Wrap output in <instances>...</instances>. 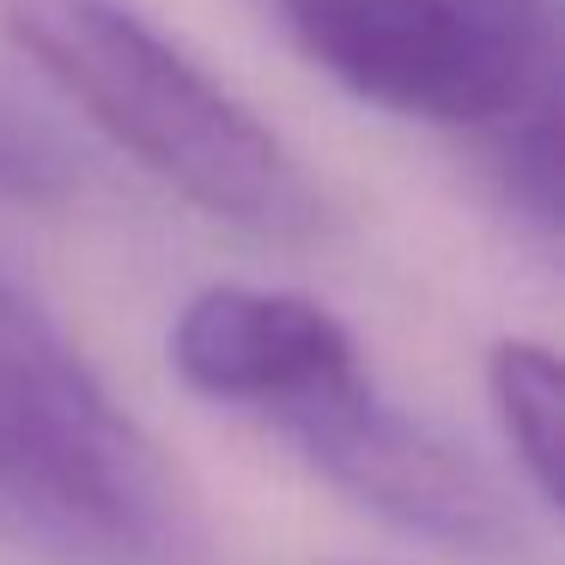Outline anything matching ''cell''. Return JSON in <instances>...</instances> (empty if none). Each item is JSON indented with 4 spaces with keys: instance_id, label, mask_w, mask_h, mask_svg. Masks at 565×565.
Listing matches in <instances>:
<instances>
[{
    "instance_id": "obj_1",
    "label": "cell",
    "mask_w": 565,
    "mask_h": 565,
    "mask_svg": "<svg viewBox=\"0 0 565 565\" xmlns=\"http://www.w3.org/2000/svg\"><path fill=\"white\" fill-rule=\"evenodd\" d=\"M13 50L171 195L256 237H298L322 220L317 189L189 50L128 0H0Z\"/></svg>"
},
{
    "instance_id": "obj_7",
    "label": "cell",
    "mask_w": 565,
    "mask_h": 565,
    "mask_svg": "<svg viewBox=\"0 0 565 565\" xmlns=\"http://www.w3.org/2000/svg\"><path fill=\"white\" fill-rule=\"evenodd\" d=\"M487 159L499 201L529 225L535 244H559V86L529 98L487 128Z\"/></svg>"
},
{
    "instance_id": "obj_6",
    "label": "cell",
    "mask_w": 565,
    "mask_h": 565,
    "mask_svg": "<svg viewBox=\"0 0 565 565\" xmlns=\"http://www.w3.org/2000/svg\"><path fill=\"white\" fill-rule=\"evenodd\" d=\"M487 395L516 475L529 480L541 511H559V359L541 341H499L487 353Z\"/></svg>"
},
{
    "instance_id": "obj_5",
    "label": "cell",
    "mask_w": 565,
    "mask_h": 565,
    "mask_svg": "<svg viewBox=\"0 0 565 565\" xmlns=\"http://www.w3.org/2000/svg\"><path fill=\"white\" fill-rule=\"evenodd\" d=\"M353 359L365 353L329 305L268 286H207L171 322V371L201 402L249 419L280 414Z\"/></svg>"
},
{
    "instance_id": "obj_4",
    "label": "cell",
    "mask_w": 565,
    "mask_h": 565,
    "mask_svg": "<svg viewBox=\"0 0 565 565\" xmlns=\"http://www.w3.org/2000/svg\"><path fill=\"white\" fill-rule=\"evenodd\" d=\"M262 426L298 456L317 480L407 529V535L450 547L462 559H516L523 523H516L504 487L431 419L407 414L377 390L365 359L322 377Z\"/></svg>"
},
{
    "instance_id": "obj_2",
    "label": "cell",
    "mask_w": 565,
    "mask_h": 565,
    "mask_svg": "<svg viewBox=\"0 0 565 565\" xmlns=\"http://www.w3.org/2000/svg\"><path fill=\"white\" fill-rule=\"evenodd\" d=\"M0 516L62 565H207L183 475L0 274Z\"/></svg>"
},
{
    "instance_id": "obj_3",
    "label": "cell",
    "mask_w": 565,
    "mask_h": 565,
    "mask_svg": "<svg viewBox=\"0 0 565 565\" xmlns=\"http://www.w3.org/2000/svg\"><path fill=\"white\" fill-rule=\"evenodd\" d=\"M310 67L407 122L487 135L559 86V0H262Z\"/></svg>"
},
{
    "instance_id": "obj_8",
    "label": "cell",
    "mask_w": 565,
    "mask_h": 565,
    "mask_svg": "<svg viewBox=\"0 0 565 565\" xmlns=\"http://www.w3.org/2000/svg\"><path fill=\"white\" fill-rule=\"evenodd\" d=\"M79 189V159L38 110L0 86V195L19 207H62Z\"/></svg>"
}]
</instances>
